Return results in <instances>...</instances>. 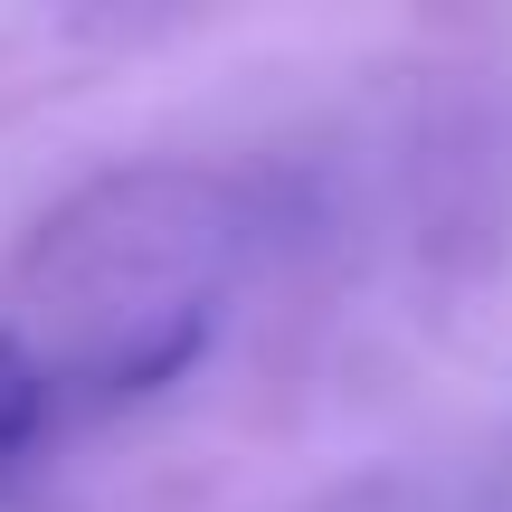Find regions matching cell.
<instances>
[{
    "mask_svg": "<svg viewBox=\"0 0 512 512\" xmlns=\"http://www.w3.org/2000/svg\"><path fill=\"white\" fill-rule=\"evenodd\" d=\"M57 399H67V380H57V370L0 323V456H19V446L48 437V427H57Z\"/></svg>",
    "mask_w": 512,
    "mask_h": 512,
    "instance_id": "6da1fadb",
    "label": "cell"
}]
</instances>
